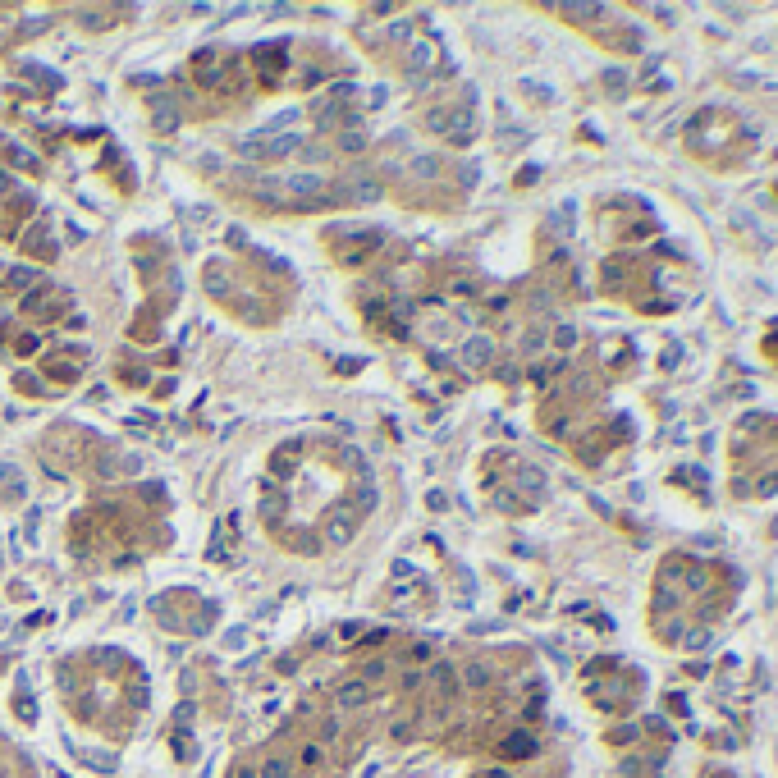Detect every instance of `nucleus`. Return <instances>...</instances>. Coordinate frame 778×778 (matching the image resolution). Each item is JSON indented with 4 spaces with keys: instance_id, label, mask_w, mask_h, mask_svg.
<instances>
[{
    "instance_id": "f257e3e1",
    "label": "nucleus",
    "mask_w": 778,
    "mask_h": 778,
    "mask_svg": "<svg viewBox=\"0 0 778 778\" xmlns=\"http://www.w3.org/2000/svg\"><path fill=\"white\" fill-rule=\"evenodd\" d=\"M279 188H284L289 202H298V207H311V202H320V197L330 192V183H325V174H316V170H289L284 179H279Z\"/></svg>"
},
{
    "instance_id": "f03ea898",
    "label": "nucleus",
    "mask_w": 778,
    "mask_h": 778,
    "mask_svg": "<svg viewBox=\"0 0 778 778\" xmlns=\"http://www.w3.org/2000/svg\"><path fill=\"white\" fill-rule=\"evenodd\" d=\"M431 129H440L449 142H472V133H476V115H472V105H453V110H431Z\"/></svg>"
},
{
    "instance_id": "7ed1b4c3",
    "label": "nucleus",
    "mask_w": 778,
    "mask_h": 778,
    "mask_svg": "<svg viewBox=\"0 0 778 778\" xmlns=\"http://www.w3.org/2000/svg\"><path fill=\"white\" fill-rule=\"evenodd\" d=\"M376 207L381 202V183L376 179H348L339 188H330V207Z\"/></svg>"
},
{
    "instance_id": "20e7f679",
    "label": "nucleus",
    "mask_w": 778,
    "mask_h": 778,
    "mask_svg": "<svg viewBox=\"0 0 778 778\" xmlns=\"http://www.w3.org/2000/svg\"><path fill=\"white\" fill-rule=\"evenodd\" d=\"M357 522H362V513H357L353 504H339L325 518V531H320V536H325V545H348L357 536Z\"/></svg>"
},
{
    "instance_id": "39448f33",
    "label": "nucleus",
    "mask_w": 778,
    "mask_h": 778,
    "mask_svg": "<svg viewBox=\"0 0 778 778\" xmlns=\"http://www.w3.org/2000/svg\"><path fill=\"white\" fill-rule=\"evenodd\" d=\"M179 124H183V110H179V101L174 96H151V133H179Z\"/></svg>"
},
{
    "instance_id": "423d86ee",
    "label": "nucleus",
    "mask_w": 778,
    "mask_h": 778,
    "mask_svg": "<svg viewBox=\"0 0 778 778\" xmlns=\"http://www.w3.org/2000/svg\"><path fill=\"white\" fill-rule=\"evenodd\" d=\"M435 64H440V42H435V37L412 42V51H407V69H412V78H426Z\"/></svg>"
},
{
    "instance_id": "0eeeda50",
    "label": "nucleus",
    "mask_w": 778,
    "mask_h": 778,
    "mask_svg": "<svg viewBox=\"0 0 778 778\" xmlns=\"http://www.w3.org/2000/svg\"><path fill=\"white\" fill-rule=\"evenodd\" d=\"M490 362H494V339L490 335H472L463 344V366L467 371H485Z\"/></svg>"
},
{
    "instance_id": "6e6552de",
    "label": "nucleus",
    "mask_w": 778,
    "mask_h": 778,
    "mask_svg": "<svg viewBox=\"0 0 778 778\" xmlns=\"http://www.w3.org/2000/svg\"><path fill=\"white\" fill-rule=\"evenodd\" d=\"M366 700H371V687H366L362 678H357V683H344V687L335 692V705H339V709H362Z\"/></svg>"
},
{
    "instance_id": "1a4fd4ad",
    "label": "nucleus",
    "mask_w": 778,
    "mask_h": 778,
    "mask_svg": "<svg viewBox=\"0 0 778 778\" xmlns=\"http://www.w3.org/2000/svg\"><path fill=\"white\" fill-rule=\"evenodd\" d=\"M536 746H540L536 733H527V728L504 737V755H509V760H527V755H536Z\"/></svg>"
},
{
    "instance_id": "9d476101",
    "label": "nucleus",
    "mask_w": 778,
    "mask_h": 778,
    "mask_svg": "<svg viewBox=\"0 0 778 778\" xmlns=\"http://www.w3.org/2000/svg\"><path fill=\"white\" fill-rule=\"evenodd\" d=\"M197 83L202 87H220V83H225V69L216 64V55H211V51L197 55Z\"/></svg>"
},
{
    "instance_id": "9b49d317",
    "label": "nucleus",
    "mask_w": 778,
    "mask_h": 778,
    "mask_svg": "<svg viewBox=\"0 0 778 778\" xmlns=\"http://www.w3.org/2000/svg\"><path fill=\"white\" fill-rule=\"evenodd\" d=\"M257 509H261V518H266L270 527H279V522H284V494H279V490H266V494L257 499Z\"/></svg>"
},
{
    "instance_id": "f8f14e48",
    "label": "nucleus",
    "mask_w": 778,
    "mask_h": 778,
    "mask_svg": "<svg viewBox=\"0 0 778 778\" xmlns=\"http://www.w3.org/2000/svg\"><path fill=\"white\" fill-rule=\"evenodd\" d=\"M376 504H381V490H376V481H357V490H353V509H357V513H371Z\"/></svg>"
},
{
    "instance_id": "ddd939ff",
    "label": "nucleus",
    "mask_w": 778,
    "mask_h": 778,
    "mask_svg": "<svg viewBox=\"0 0 778 778\" xmlns=\"http://www.w3.org/2000/svg\"><path fill=\"white\" fill-rule=\"evenodd\" d=\"M257 778H294V760H284V755H270V760H261Z\"/></svg>"
},
{
    "instance_id": "4468645a",
    "label": "nucleus",
    "mask_w": 778,
    "mask_h": 778,
    "mask_svg": "<svg viewBox=\"0 0 778 778\" xmlns=\"http://www.w3.org/2000/svg\"><path fill=\"white\" fill-rule=\"evenodd\" d=\"M5 279H9V289H18V294H28V289H33V284H37V279H42V275H37V270H28V266H9V270H5Z\"/></svg>"
},
{
    "instance_id": "2eb2a0df",
    "label": "nucleus",
    "mask_w": 778,
    "mask_h": 778,
    "mask_svg": "<svg viewBox=\"0 0 778 778\" xmlns=\"http://www.w3.org/2000/svg\"><path fill=\"white\" fill-rule=\"evenodd\" d=\"M366 142H371V138H366L362 129H344V133H339V151H348V156L366 151Z\"/></svg>"
},
{
    "instance_id": "dca6fc26",
    "label": "nucleus",
    "mask_w": 778,
    "mask_h": 778,
    "mask_svg": "<svg viewBox=\"0 0 778 778\" xmlns=\"http://www.w3.org/2000/svg\"><path fill=\"white\" fill-rule=\"evenodd\" d=\"M339 463H344L348 472H357V476L366 472V458H362V449H357V444H339Z\"/></svg>"
},
{
    "instance_id": "f3484780",
    "label": "nucleus",
    "mask_w": 778,
    "mask_h": 778,
    "mask_svg": "<svg viewBox=\"0 0 778 778\" xmlns=\"http://www.w3.org/2000/svg\"><path fill=\"white\" fill-rule=\"evenodd\" d=\"M463 678H467V687H485V683H490V673H485L481 664H467V668H463Z\"/></svg>"
},
{
    "instance_id": "a211bd4d",
    "label": "nucleus",
    "mask_w": 778,
    "mask_h": 778,
    "mask_svg": "<svg viewBox=\"0 0 778 778\" xmlns=\"http://www.w3.org/2000/svg\"><path fill=\"white\" fill-rule=\"evenodd\" d=\"M270 472H275V476H289V472H294V449H279V453H275V467H270Z\"/></svg>"
},
{
    "instance_id": "6ab92c4d",
    "label": "nucleus",
    "mask_w": 778,
    "mask_h": 778,
    "mask_svg": "<svg viewBox=\"0 0 778 778\" xmlns=\"http://www.w3.org/2000/svg\"><path fill=\"white\" fill-rule=\"evenodd\" d=\"M320 760H325V746H320V742H311V746H303V765H307V770H316Z\"/></svg>"
},
{
    "instance_id": "aec40b11",
    "label": "nucleus",
    "mask_w": 778,
    "mask_h": 778,
    "mask_svg": "<svg viewBox=\"0 0 778 778\" xmlns=\"http://www.w3.org/2000/svg\"><path fill=\"white\" fill-rule=\"evenodd\" d=\"M362 101H366V105H371V110H381V105L389 101V87H385V83H376V87H371V92H366V96H362Z\"/></svg>"
},
{
    "instance_id": "412c9836",
    "label": "nucleus",
    "mask_w": 778,
    "mask_h": 778,
    "mask_svg": "<svg viewBox=\"0 0 778 778\" xmlns=\"http://www.w3.org/2000/svg\"><path fill=\"white\" fill-rule=\"evenodd\" d=\"M385 673H389V664H385V659H371V664H366V678H362V683L371 687L376 678H385Z\"/></svg>"
},
{
    "instance_id": "4be33fe9",
    "label": "nucleus",
    "mask_w": 778,
    "mask_h": 778,
    "mask_svg": "<svg viewBox=\"0 0 778 778\" xmlns=\"http://www.w3.org/2000/svg\"><path fill=\"white\" fill-rule=\"evenodd\" d=\"M339 637L353 641V637H362V627H357V622H344V627H339Z\"/></svg>"
},
{
    "instance_id": "5701e85b",
    "label": "nucleus",
    "mask_w": 778,
    "mask_h": 778,
    "mask_svg": "<svg viewBox=\"0 0 778 778\" xmlns=\"http://www.w3.org/2000/svg\"><path fill=\"white\" fill-rule=\"evenodd\" d=\"M403 687H407V692H412V687H422V673H417V668H407V673H403Z\"/></svg>"
},
{
    "instance_id": "b1692460",
    "label": "nucleus",
    "mask_w": 778,
    "mask_h": 778,
    "mask_svg": "<svg viewBox=\"0 0 778 778\" xmlns=\"http://www.w3.org/2000/svg\"><path fill=\"white\" fill-rule=\"evenodd\" d=\"M233 778H257V770H238V774H233Z\"/></svg>"
},
{
    "instance_id": "393cba45",
    "label": "nucleus",
    "mask_w": 778,
    "mask_h": 778,
    "mask_svg": "<svg viewBox=\"0 0 778 778\" xmlns=\"http://www.w3.org/2000/svg\"><path fill=\"white\" fill-rule=\"evenodd\" d=\"M485 778H509V774H504V770H490V774H485Z\"/></svg>"
},
{
    "instance_id": "a878e982",
    "label": "nucleus",
    "mask_w": 778,
    "mask_h": 778,
    "mask_svg": "<svg viewBox=\"0 0 778 778\" xmlns=\"http://www.w3.org/2000/svg\"><path fill=\"white\" fill-rule=\"evenodd\" d=\"M5 188H9V174H0V192H5Z\"/></svg>"
}]
</instances>
